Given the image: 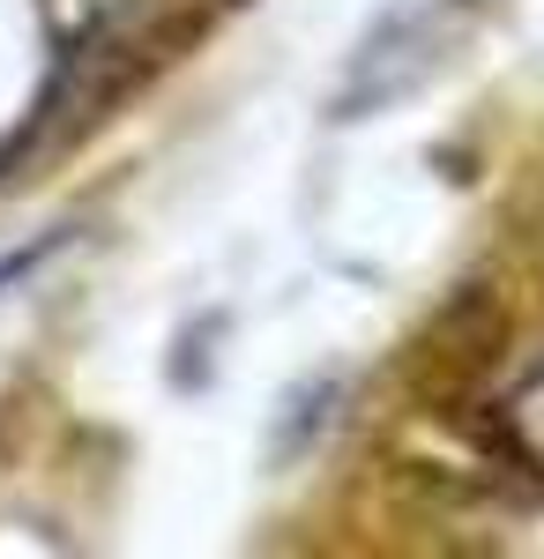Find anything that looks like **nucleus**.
Masks as SVG:
<instances>
[{
  "label": "nucleus",
  "instance_id": "1",
  "mask_svg": "<svg viewBox=\"0 0 544 559\" xmlns=\"http://www.w3.org/2000/svg\"><path fill=\"white\" fill-rule=\"evenodd\" d=\"M31 261H38V254H8V261H0V284H8V276H23Z\"/></svg>",
  "mask_w": 544,
  "mask_h": 559
}]
</instances>
